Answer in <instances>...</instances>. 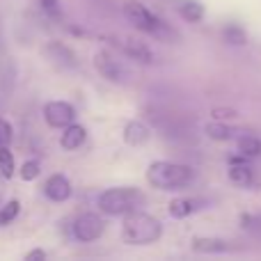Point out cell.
<instances>
[{"label":"cell","instance_id":"cell-1","mask_svg":"<svg viewBox=\"0 0 261 261\" xmlns=\"http://www.w3.org/2000/svg\"><path fill=\"white\" fill-rule=\"evenodd\" d=\"M163 236V225L153 216L142 211H133L124 216L122 239L128 245H151Z\"/></svg>","mask_w":261,"mask_h":261},{"label":"cell","instance_id":"cell-2","mask_svg":"<svg viewBox=\"0 0 261 261\" xmlns=\"http://www.w3.org/2000/svg\"><path fill=\"white\" fill-rule=\"evenodd\" d=\"M147 181L158 190H179L193 181V170L181 163L153 161L147 167Z\"/></svg>","mask_w":261,"mask_h":261},{"label":"cell","instance_id":"cell-3","mask_svg":"<svg viewBox=\"0 0 261 261\" xmlns=\"http://www.w3.org/2000/svg\"><path fill=\"white\" fill-rule=\"evenodd\" d=\"M144 202V197L135 188H110L96 197V206L106 216H128L138 211V206Z\"/></svg>","mask_w":261,"mask_h":261},{"label":"cell","instance_id":"cell-4","mask_svg":"<svg viewBox=\"0 0 261 261\" xmlns=\"http://www.w3.org/2000/svg\"><path fill=\"white\" fill-rule=\"evenodd\" d=\"M124 14H126V18L133 23L135 28H138V30L147 32V35L161 37V39H176L174 30H172L165 21H161L156 14L149 12L144 5L133 3V0H130V3L124 5Z\"/></svg>","mask_w":261,"mask_h":261},{"label":"cell","instance_id":"cell-5","mask_svg":"<svg viewBox=\"0 0 261 261\" xmlns=\"http://www.w3.org/2000/svg\"><path fill=\"white\" fill-rule=\"evenodd\" d=\"M94 69L99 71V76L103 78V81L115 83V85H124V83H128V78H130L128 69L124 67L117 58H113L108 50L94 53Z\"/></svg>","mask_w":261,"mask_h":261},{"label":"cell","instance_id":"cell-6","mask_svg":"<svg viewBox=\"0 0 261 261\" xmlns=\"http://www.w3.org/2000/svg\"><path fill=\"white\" fill-rule=\"evenodd\" d=\"M71 229H73V236H76L81 243H92V241L103 236L106 222H103V218L96 216V213H83V216H78L76 220H73Z\"/></svg>","mask_w":261,"mask_h":261},{"label":"cell","instance_id":"cell-7","mask_svg":"<svg viewBox=\"0 0 261 261\" xmlns=\"http://www.w3.org/2000/svg\"><path fill=\"white\" fill-rule=\"evenodd\" d=\"M110 39H113V44L117 46L119 50H124V55H128V58L135 60V62H142V64L156 62L153 50L149 48L144 41L135 39V37H128V35H115V37H110Z\"/></svg>","mask_w":261,"mask_h":261},{"label":"cell","instance_id":"cell-8","mask_svg":"<svg viewBox=\"0 0 261 261\" xmlns=\"http://www.w3.org/2000/svg\"><path fill=\"white\" fill-rule=\"evenodd\" d=\"M76 108L67 101H48L44 106V119L50 128H67L76 122Z\"/></svg>","mask_w":261,"mask_h":261},{"label":"cell","instance_id":"cell-9","mask_svg":"<svg viewBox=\"0 0 261 261\" xmlns=\"http://www.w3.org/2000/svg\"><path fill=\"white\" fill-rule=\"evenodd\" d=\"M44 195L50 199V202H67L73 195L71 181L64 174H50L44 184Z\"/></svg>","mask_w":261,"mask_h":261},{"label":"cell","instance_id":"cell-10","mask_svg":"<svg viewBox=\"0 0 261 261\" xmlns=\"http://www.w3.org/2000/svg\"><path fill=\"white\" fill-rule=\"evenodd\" d=\"M46 53H48L50 60H53L55 64H60L62 69H76L78 67V55L73 53L67 44H62V41H50V44L46 46Z\"/></svg>","mask_w":261,"mask_h":261},{"label":"cell","instance_id":"cell-11","mask_svg":"<svg viewBox=\"0 0 261 261\" xmlns=\"http://www.w3.org/2000/svg\"><path fill=\"white\" fill-rule=\"evenodd\" d=\"M122 135H124V142L130 144V147H142V144H147L149 138H151V128L144 122L133 119V122H128L126 126H124Z\"/></svg>","mask_w":261,"mask_h":261},{"label":"cell","instance_id":"cell-12","mask_svg":"<svg viewBox=\"0 0 261 261\" xmlns=\"http://www.w3.org/2000/svg\"><path fill=\"white\" fill-rule=\"evenodd\" d=\"M85 140H87V128L73 122V124H69V126L64 128L62 138H60V147H62L64 151H73V149L83 147Z\"/></svg>","mask_w":261,"mask_h":261},{"label":"cell","instance_id":"cell-13","mask_svg":"<svg viewBox=\"0 0 261 261\" xmlns=\"http://www.w3.org/2000/svg\"><path fill=\"white\" fill-rule=\"evenodd\" d=\"M193 250L195 252H202V254H220V252H227L229 245H227V241H222V239L197 236V239H193Z\"/></svg>","mask_w":261,"mask_h":261},{"label":"cell","instance_id":"cell-14","mask_svg":"<svg viewBox=\"0 0 261 261\" xmlns=\"http://www.w3.org/2000/svg\"><path fill=\"white\" fill-rule=\"evenodd\" d=\"M199 199H190V197H179V199H172L170 202V216L176 218V220H181V218H188L193 216L195 211H199Z\"/></svg>","mask_w":261,"mask_h":261},{"label":"cell","instance_id":"cell-15","mask_svg":"<svg viewBox=\"0 0 261 261\" xmlns=\"http://www.w3.org/2000/svg\"><path fill=\"white\" fill-rule=\"evenodd\" d=\"M229 181L236 186H241V188H250V186L254 184V172L250 170L248 165H243V163H231L229 167Z\"/></svg>","mask_w":261,"mask_h":261},{"label":"cell","instance_id":"cell-16","mask_svg":"<svg viewBox=\"0 0 261 261\" xmlns=\"http://www.w3.org/2000/svg\"><path fill=\"white\" fill-rule=\"evenodd\" d=\"M179 14L184 21L188 23H199L204 18V5L197 0H181L179 3Z\"/></svg>","mask_w":261,"mask_h":261},{"label":"cell","instance_id":"cell-17","mask_svg":"<svg viewBox=\"0 0 261 261\" xmlns=\"http://www.w3.org/2000/svg\"><path fill=\"white\" fill-rule=\"evenodd\" d=\"M16 83V64L12 62L9 58L0 60V85H3L5 92H9Z\"/></svg>","mask_w":261,"mask_h":261},{"label":"cell","instance_id":"cell-18","mask_svg":"<svg viewBox=\"0 0 261 261\" xmlns=\"http://www.w3.org/2000/svg\"><path fill=\"white\" fill-rule=\"evenodd\" d=\"M222 39H225L227 44L243 46V44H248V32L241 25H236V23H229V25L222 28Z\"/></svg>","mask_w":261,"mask_h":261},{"label":"cell","instance_id":"cell-19","mask_svg":"<svg viewBox=\"0 0 261 261\" xmlns=\"http://www.w3.org/2000/svg\"><path fill=\"white\" fill-rule=\"evenodd\" d=\"M236 144H239L241 156L254 158V156H259V153H261V140L254 138V135H241Z\"/></svg>","mask_w":261,"mask_h":261},{"label":"cell","instance_id":"cell-20","mask_svg":"<svg viewBox=\"0 0 261 261\" xmlns=\"http://www.w3.org/2000/svg\"><path fill=\"white\" fill-rule=\"evenodd\" d=\"M18 213H21V202H18V199H12V202H7L5 206H0V227L12 225L18 218Z\"/></svg>","mask_w":261,"mask_h":261},{"label":"cell","instance_id":"cell-21","mask_svg":"<svg viewBox=\"0 0 261 261\" xmlns=\"http://www.w3.org/2000/svg\"><path fill=\"white\" fill-rule=\"evenodd\" d=\"M14 170H16V163H14V153L7 147H0V174L5 179H12Z\"/></svg>","mask_w":261,"mask_h":261},{"label":"cell","instance_id":"cell-22","mask_svg":"<svg viewBox=\"0 0 261 261\" xmlns=\"http://www.w3.org/2000/svg\"><path fill=\"white\" fill-rule=\"evenodd\" d=\"M206 135L211 140H231L234 138V128L225 126V124H220V122H213L206 126Z\"/></svg>","mask_w":261,"mask_h":261},{"label":"cell","instance_id":"cell-23","mask_svg":"<svg viewBox=\"0 0 261 261\" xmlns=\"http://www.w3.org/2000/svg\"><path fill=\"white\" fill-rule=\"evenodd\" d=\"M39 5H41V9L48 14V18H53V21H62L64 18V12H62L60 0H39Z\"/></svg>","mask_w":261,"mask_h":261},{"label":"cell","instance_id":"cell-24","mask_svg":"<svg viewBox=\"0 0 261 261\" xmlns=\"http://www.w3.org/2000/svg\"><path fill=\"white\" fill-rule=\"evenodd\" d=\"M39 172H41L39 161H25L18 174H21L23 181H32V179H37V176H39Z\"/></svg>","mask_w":261,"mask_h":261},{"label":"cell","instance_id":"cell-25","mask_svg":"<svg viewBox=\"0 0 261 261\" xmlns=\"http://www.w3.org/2000/svg\"><path fill=\"white\" fill-rule=\"evenodd\" d=\"M241 225H243V229H248L250 234L261 236V216H243L241 218Z\"/></svg>","mask_w":261,"mask_h":261},{"label":"cell","instance_id":"cell-26","mask_svg":"<svg viewBox=\"0 0 261 261\" xmlns=\"http://www.w3.org/2000/svg\"><path fill=\"white\" fill-rule=\"evenodd\" d=\"M12 138H14V130L9 126V122L0 119V147H7V144L12 142Z\"/></svg>","mask_w":261,"mask_h":261},{"label":"cell","instance_id":"cell-27","mask_svg":"<svg viewBox=\"0 0 261 261\" xmlns=\"http://www.w3.org/2000/svg\"><path fill=\"white\" fill-rule=\"evenodd\" d=\"M213 117H216V119H231V117H236V110H231V108H216V110H213Z\"/></svg>","mask_w":261,"mask_h":261},{"label":"cell","instance_id":"cell-28","mask_svg":"<svg viewBox=\"0 0 261 261\" xmlns=\"http://www.w3.org/2000/svg\"><path fill=\"white\" fill-rule=\"evenodd\" d=\"M46 257H48V254H46L44 250H30V252L25 254V259H28V261H37V259H39V261H44Z\"/></svg>","mask_w":261,"mask_h":261}]
</instances>
